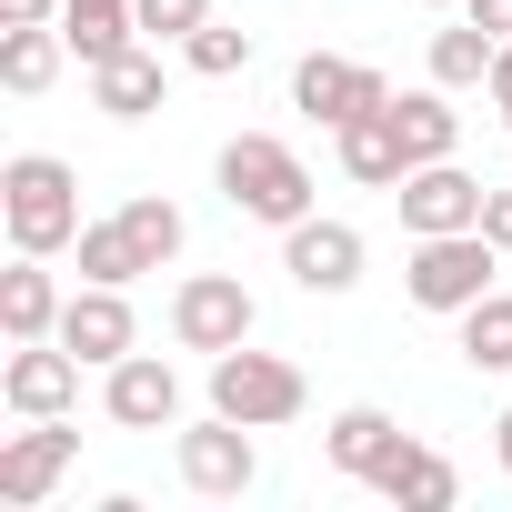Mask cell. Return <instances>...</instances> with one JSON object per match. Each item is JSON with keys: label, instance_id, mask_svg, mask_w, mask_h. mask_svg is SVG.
I'll use <instances>...</instances> for the list:
<instances>
[{"label": "cell", "instance_id": "5b68a950", "mask_svg": "<svg viewBox=\"0 0 512 512\" xmlns=\"http://www.w3.org/2000/svg\"><path fill=\"white\" fill-rule=\"evenodd\" d=\"M251 322H262V302L241 292V272H191L171 292V342L181 352H241Z\"/></svg>", "mask_w": 512, "mask_h": 512}, {"label": "cell", "instance_id": "7a4b0ae2", "mask_svg": "<svg viewBox=\"0 0 512 512\" xmlns=\"http://www.w3.org/2000/svg\"><path fill=\"white\" fill-rule=\"evenodd\" d=\"M221 201L241 211V221H272V231H292V221H312V171H302V151L292 141H272V131H241V141H221Z\"/></svg>", "mask_w": 512, "mask_h": 512}, {"label": "cell", "instance_id": "e0dca14e", "mask_svg": "<svg viewBox=\"0 0 512 512\" xmlns=\"http://www.w3.org/2000/svg\"><path fill=\"white\" fill-rule=\"evenodd\" d=\"M392 131H402V151H412V161H452V151H462V111H452V91H442V81L392 91Z\"/></svg>", "mask_w": 512, "mask_h": 512}, {"label": "cell", "instance_id": "3957f363", "mask_svg": "<svg viewBox=\"0 0 512 512\" xmlns=\"http://www.w3.org/2000/svg\"><path fill=\"white\" fill-rule=\"evenodd\" d=\"M302 402H312V382H302V362H282V352H211V412H231V422H251V432H282V422H302Z\"/></svg>", "mask_w": 512, "mask_h": 512}, {"label": "cell", "instance_id": "d6a6232c", "mask_svg": "<svg viewBox=\"0 0 512 512\" xmlns=\"http://www.w3.org/2000/svg\"><path fill=\"white\" fill-rule=\"evenodd\" d=\"M432 11H462V0H432Z\"/></svg>", "mask_w": 512, "mask_h": 512}, {"label": "cell", "instance_id": "ffe728a7", "mask_svg": "<svg viewBox=\"0 0 512 512\" xmlns=\"http://www.w3.org/2000/svg\"><path fill=\"white\" fill-rule=\"evenodd\" d=\"M61 41L81 51V71L111 61V51H131L141 41V0H61Z\"/></svg>", "mask_w": 512, "mask_h": 512}, {"label": "cell", "instance_id": "8992f818", "mask_svg": "<svg viewBox=\"0 0 512 512\" xmlns=\"http://www.w3.org/2000/svg\"><path fill=\"white\" fill-rule=\"evenodd\" d=\"M171 462H181V482H191L201 502H241L251 482H262V452H251V422H231V412L191 422V432L171 442Z\"/></svg>", "mask_w": 512, "mask_h": 512}, {"label": "cell", "instance_id": "30bf717a", "mask_svg": "<svg viewBox=\"0 0 512 512\" xmlns=\"http://www.w3.org/2000/svg\"><path fill=\"white\" fill-rule=\"evenodd\" d=\"M392 201H402V231L422 241V231H482V181L462 171V161H412L402 181H392Z\"/></svg>", "mask_w": 512, "mask_h": 512}, {"label": "cell", "instance_id": "4dcf8cb0", "mask_svg": "<svg viewBox=\"0 0 512 512\" xmlns=\"http://www.w3.org/2000/svg\"><path fill=\"white\" fill-rule=\"evenodd\" d=\"M0 21H61V0H0Z\"/></svg>", "mask_w": 512, "mask_h": 512}, {"label": "cell", "instance_id": "ac0fdd59", "mask_svg": "<svg viewBox=\"0 0 512 512\" xmlns=\"http://www.w3.org/2000/svg\"><path fill=\"white\" fill-rule=\"evenodd\" d=\"M332 151H342V171H352V181H372V191H392V181L412 171V151H402V131H392V101H382V111H362V121H342V131H332Z\"/></svg>", "mask_w": 512, "mask_h": 512}, {"label": "cell", "instance_id": "d6986e66", "mask_svg": "<svg viewBox=\"0 0 512 512\" xmlns=\"http://www.w3.org/2000/svg\"><path fill=\"white\" fill-rule=\"evenodd\" d=\"M61 21H11L0 31V91H21V101H41L51 81H61Z\"/></svg>", "mask_w": 512, "mask_h": 512}, {"label": "cell", "instance_id": "2e32d148", "mask_svg": "<svg viewBox=\"0 0 512 512\" xmlns=\"http://www.w3.org/2000/svg\"><path fill=\"white\" fill-rule=\"evenodd\" d=\"M161 91H171L161 81V51H141V41L111 51V61H91V111H111V121H151Z\"/></svg>", "mask_w": 512, "mask_h": 512}, {"label": "cell", "instance_id": "5bb4252c", "mask_svg": "<svg viewBox=\"0 0 512 512\" xmlns=\"http://www.w3.org/2000/svg\"><path fill=\"white\" fill-rule=\"evenodd\" d=\"M372 492H382V502H402V512H452V502H462V472H452L432 442H412V432H402V442L372 462Z\"/></svg>", "mask_w": 512, "mask_h": 512}, {"label": "cell", "instance_id": "6da1fadb", "mask_svg": "<svg viewBox=\"0 0 512 512\" xmlns=\"http://www.w3.org/2000/svg\"><path fill=\"white\" fill-rule=\"evenodd\" d=\"M0 231H11V251H71L81 241V171L51 161V151H11L0 161Z\"/></svg>", "mask_w": 512, "mask_h": 512}, {"label": "cell", "instance_id": "7c38bea8", "mask_svg": "<svg viewBox=\"0 0 512 512\" xmlns=\"http://www.w3.org/2000/svg\"><path fill=\"white\" fill-rule=\"evenodd\" d=\"M61 342L91 362V372H111L121 352H141V322H131V302H121V282H81L71 302H61Z\"/></svg>", "mask_w": 512, "mask_h": 512}, {"label": "cell", "instance_id": "ba28073f", "mask_svg": "<svg viewBox=\"0 0 512 512\" xmlns=\"http://www.w3.org/2000/svg\"><path fill=\"white\" fill-rule=\"evenodd\" d=\"M71 462H81L71 412H51V422L11 432V442H0V502H11V512H41V502L61 492V472H71Z\"/></svg>", "mask_w": 512, "mask_h": 512}, {"label": "cell", "instance_id": "83f0119b", "mask_svg": "<svg viewBox=\"0 0 512 512\" xmlns=\"http://www.w3.org/2000/svg\"><path fill=\"white\" fill-rule=\"evenodd\" d=\"M482 241L512 251V191H482Z\"/></svg>", "mask_w": 512, "mask_h": 512}, {"label": "cell", "instance_id": "7402d4cb", "mask_svg": "<svg viewBox=\"0 0 512 512\" xmlns=\"http://www.w3.org/2000/svg\"><path fill=\"white\" fill-rule=\"evenodd\" d=\"M492 61H502V41H492L472 11H462L452 31H432V81H442V91H482V81H492Z\"/></svg>", "mask_w": 512, "mask_h": 512}, {"label": "cell", "instance_id": "4fadbf2b", "mask_svg": "<svg viewBox=\"0 0 512 512\" xmlns=\"http://www.w3.org/2000/svg\"><path fill=\"white\" fill-rule=\"evenodd\" d=\"M282 272H292L302 292H352V282H362V231H352V221H322V211L292 221V231H282Z\"/></svg>", "mask_w": 512, "mask_h": 512}, {"label": "cell", "instance_id": "cb8c5ba5", "mask_svg": "<svg viewBox=\"0 0 512 512\" xmlns=\"http://www.w3.org/2000/svg\"><path fill=\"white\" fill-rule=\"evenodd\" d=\"M121 231L141 241V262H151V272H161V262H181V241H191L181 201H161V191H131V201H121Z\"/></svg>", "mask_w": 512, "mask_h": 512}, {"label": "cell", "instance_id": "1f68e13d", "mask_svg": "<svg viewBox=\"0 0 512 512\" xmlns=\"http://www.w3.org/2000/svg\"><path fill=\"white\" fill-rule=\"evenodd\" d=\"M492 452H502V472H512V412H502V422H492Z\"/></svg>", "mask_w": 512, "mask_h": 512}, {"label": "cell", "instance_id": "4316f807", "mask_svg": "<svg viewBox=\"0 0 512 512\" xmlns=\"http://www.w3.org/2000/svg\"><path fill=\"white\" fill-rule=\"evenodd\" d=\"M201 21H211V0H141V31L151 41H191Z\"/></svg>", "mask_w": 512, "mask_h": 512}, {"label": "cell", "instance_id": "484cf974", "mask_svg": "<svg viewBox=\"0 0 512 512\" xmlns=\"http://www.w3.org/2000/svg\"><path fill=\"white\" fill-rule=\"evenodd\" d=\"M181 71H201V81H231V71H251V31H231V21H201V31L181 41Z\"/></svg>", "mask_w": 512, "mask_h": 512}, {"label": "cell", "instance_id": "8fae6325", "mask_svg": "<svg viewBox=\"0 0 512 512\" xmlns=\"http://www.w3.org/2000/svg\"><path fill=\"white\" fill-rule=\"evenodd\" d=\"M101 412H111L121 432H171V422H181V372H171L161 352H121V362L101 372Z\"/></svg>", "mask_w": 512, "mask_h": 512}, {"label": "cell", "instance_id": "9c48e42d", "mask_svg": "<svg viewBox=\"0 0 512 512\" xmlns=\"http://www.w3.org/2000/svg\"><path fill=\"white\" fill-rule=\"evenodd\" d=\"M81 352L51 332V342H11V362H0V402H11L21 422H51V412H71L81 402Z\"/></svg>", "mask_w": 512, "mask_h": 512}, {"label": "cell", "instance_id": "52a82bcc", "mask_svg": "<svg viewBox=\"0 0 512 512\" xmlns=\"http://www.w3.org/2000/svg\"><path fill=\"white\" fill-rule=\"evenodd\" d=\"M382 101H392V81H382L372 61L302 51V71H292V111H302V121H322V131H342V121H362V111H382Z\"/></svg>", "mask_w": 512, "mask_h": 512}, {"label": "cell", "instance_id": "277c9868", "mask_svg": "<svg viewBox=\"0 0 512 512\" xmlns=\"http://www.w3.org/2000/svg\"><path fill=\"white\" fill-rule=\"evenodd\" d=\"M492 262H502V251L482 241V231H422L412 241V262H402V292L422 302V312H472L482 292H492Z\"/></svg>", "mask_w": 512, "mask_h": 512}, {"label": "cell", "instance_id": "f546056e", "mask_svg": "<svg viewBox=\"0 0 512 512\" xmlns=\"http://www.w3.org/2000/svg\"><path fill=\"white\" fill-rule=\"evenodd\" d=\"M462 11H472V21L492 31V41H512V0H462Z\"/></svg>", "mask_w": 512, "mask_h": 512}, {"label": "cell", "instance_id": "9a60e30c", "mask_svg": "<svg viewBox=\"0 0 512 512\" xmlns=\"http://www.w3.org/2000/svg\"><path fill=\"white\" fill-rule=\"evenodd\" d=\"M61 332V282L41 272V251H11L0 272V342H51Z\"/></svg>", "mask_w": 512, "mask_h": 512}, {"label": "cell", "instance_id": "f1b7e54d", "mask_svg": "<svg viewBox=\"0 0 512 512\" xmlns=\"http://www.w3.org/2000/svg\"><path fill=\"white\" fill-rule=\"evenodd\" d=\"M482 91H492V121L512 131V41H502V61H492V81H482Z\"/></svg>", "mask_w": 512, "mask_h": 512}, {"label": "cell", "instance_id": "d4e9b609", "mask_svg": "<svg viewBox=\"0 0 512 512\" xmlns=\"http://www.w3.org/2000/svg\"><path fill=\"white\" fill-rule=\"evenodd\" d=\"M462 362L472 372H512V292H482L462 312Z\"/></svg>", "mask_w": 512, "mask_h": 512}, {"label": "cell", "instance_id": "603a6c76", "mask_svg": "<svg viewBox=\"0 0 512 512\" xmlns=\"http://www.w3.org/2000/svg\"><path fill=\"white\" fill-rule=\"evenodd\" d=\"M71 251H81V282H121V292H131V282L151 272V262H141V241L121 231V211H111V221H81Z\"/></svg>", "mask_w": 512, "mask_h": 512}, {"label": "cell", "instance_id": "44dd1931", "mask_svg": "<svg viewBox=\"0 0 512 512\" xmlns=\"http://www.w3.org/2000/svg\"><path fill=\"white\" fill-rule=\"evenodd\" d=\"M402 442V422L382 412V402H352V412H332V432H322V452H332V472H352V482H372V462Z\"/></svg>", "mask_w": 512, "mask_h": 512}]
</instances>
